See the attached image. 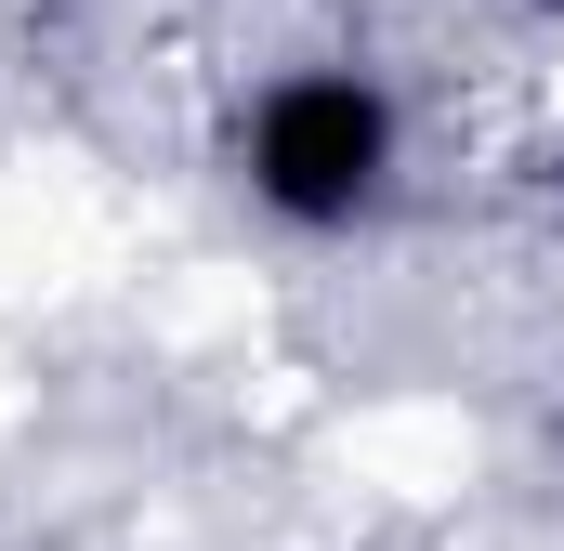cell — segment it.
<instances>
[{
    "instance_id": "obj_2",
    "label": "cell",
    "mask_w": 564,
    "mask_h": 551,
    "mask_svg": "<svg viewBox=\"0 0 564 551\" xmlns=\"http://www.w3.org/2000/svg\"><path fill=\"white\" fill-rule=\"evenodd\" d=\"M552 446H564V433H552Z\"/></svg>"
},
{
    "instance_id": "obj_1",
    "label": "cell",
    "mask_w": 564,
    "mask_h": 551,
    "mask_svg": "<svg viewBox=\"0 0 564 551\" xmlns=\"http://www.w3.org/2000/svg\"><path fill=\"white\" fill-rule=\"evenodd\" d=\"M394 171V106L368 79H276L250 106V197L289 224H355Z\"/></svg>"
}]
</instances>
